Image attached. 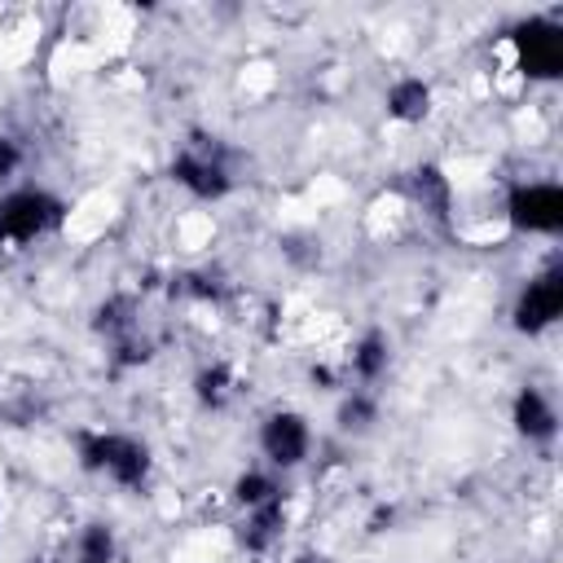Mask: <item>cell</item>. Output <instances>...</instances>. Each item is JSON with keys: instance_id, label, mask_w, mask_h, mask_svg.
I'll list each match as a JSON object with an SVG mask.
<instances>
[{"instance_id": "obj_1", "label": "cell", "mask_w": 563, "mask_h": 563, "mask_svg": "<svg viewBox=\"0 0 563 563\" xmlns=\"http://www.w3.org/2000/svg\"><path fill=\"white\" fill-rule=\"evenodd\" d=\"M79 453L88 471H106L114 484H141L150 471V453L145 444L128 440V435H79Z\"/></svg>"}, {"instance_id": "obj_2", "label": "cell", "mask_w": 563, "mask_h": 563, "mask_svg": "<svg viewBox=\"0 0 563 563\" xmlns=\"http://www.w3.org/2000/svg\"><path fill=\"white\" fill-rule=\"evenodd\" d=\"M62 220V202L44 189H18L0 198V242H31Z\"/></svg>"}, {"instance_id": "obj_3", "label": "cell", "mask_w": 563, "mask_h": 563, "mask_svg": "<svg viewBox=\"0 0 563 563\" xmlns=\"http://www.w3.org/2000/svg\"><path fill=\"white\" fill-rule=\"evenodd\" d=\"M172 176H176L189 194H198V198H220V194L229 189V167H224L220 150L207 145L202 136L180 150V158L172 163Z\"/></svg>"}, {"instance_id": "obj_4", "label": "cell", "mask_w": 563, "mask_h": 563, "mask_svg": "<svg viewBox=\"0 0 563 563\" xmlns=\"http://www.w3.org/2000/svg\"><path fill=\"white\" fill-rule=\"evenodd\" d=\"M510 224L528 233H554L563 224V189L559 185H519L506 202Z\"/></svg>"}, {"instance_id": "obj_5", "label": "cell", "mask_w": 563, "mask_h": 563, "mask_svg": "<svg viewBox=\"0 0 563 563\" xmlns=\"http://www.w3.org/2000/svg\"><path fill=\"white\" fill-rule=\"evenodd\" d=\"M515 57L523 66V75H537V79H550L563 70V40H559V26L550 22H528L515 31Z\"/></svg>"}, {"instance_id": "obj_6", "label": "cell", "mask_w": 563, "mask_h": 563, "mask_svg": "<svg viewBox=\"0 0 563 563\" xmlns=\"http://www.w3.org/2000/svg\"><path fill=\"white\" fill-rule=\"evenodd\" d=\"M559 312H563V273H559V268H545V273H541L537 282H528V290L519 295V303H515V325L528 330V334H537V330H545Z\"/></svg>"}, {"instance_id": "obj_7", "label": "cell", "mask_w": 563, "mask_h": 563, "mask_svg": "<svg viewBox=\"0 0 563 563\" xmlns=\"http://www.w3.org/2000/svg\"><path fill=\"white\" fill-rule=\"evenodd\" d=\"M260 444H264L268 462L295 466V462H303V453H308V427H303L299 413H273V418L264 422V431H260Z\"/></svg>"}, {"instance_id": "obj_8", "label": "cell", "mask_w": 563, "mask_h": 563, "mask_svg": "<svg viewBox=\"0 0 563 563\" xmlns=\"http://www.w3.org/2000/svg\"><path fill=\"white\" fill-rule=\"evenodd\" d=\"M515 422H519V431L523 435H532V440H550L554 435V409H550V400L541 396V391H519V400H515Z\"/></svg>"}, {"instance_id": "obj_9", "label": "cell", "mask_w": 563, "mask_h": 563, "mask_svg": "<svg viewBox=\"0 0 563 563\" xmlns=\"http://www.w3.org/2000/svg\"><path fill=\"white\" fill-rule=\"evenodd\" d=\"M387 110H391V119H400V123H418V119L431 110V88H427L422 79H400V84L387 92Z\"/></svg>"}, {"instance_id": "obj_10", "label": "cell", "mask_w": 563, "mask_h": 563, "mask_svg": "<svg viewBox=\"0 0 563 563\" xmlns=\"http://www.w3.org/2000/svg\"><path fill=\"white\" fill-rule=\"evenodd\" d=\"M277 528H282V497H277V501L255 506L251 528H246V545H251V550H264V545L277 537Z\"/></svg>"}, {"instance_id": "obj_11", "label": "cell", "mask_w": 563, "mask_h": 563, "mask_svg": "<svg viewBox=\"0 0 563 563\" xmlns=\"http://www.w3.org/2000/svg\"><path fill=\"white\" fill-rule=\"evenodd\" d=\"M413 194H418V202H422L431 216H444V207H449V185H444V176H440L435 167H422V172L413 176Z\"/></svg>"}, {"instance_id": "obj_12", "label": "cell", "mask_w": 563, "mask_h": 563, "mask_svg": "<svg viewBox=\"0 0 563 563\" xmlns=\"http://www.w3.org/2000/svg\"><path fill=\"white\" fill-rule=\"evenodd\" d=\"M383 365H387V339H383V334H365V339L356 343L352 369H356L361 378H374V374H378Z\"/></svg>"}, {"instance_id": "obj_13", "label": "cell", "mask_w": 563, "mask_h": 563, "mask_svg": "<svg viewBox=\"0 0 563 563\" xmlns=\"http://www.w3.org/2000/svg\"><path fill=\"white\" fill-rule=\"evenodd\" d=\"M238 501L242 506H264V501H277V484L268 479V475H260V471H251V475H242L238 479Z\"/></svg>"}, {"instance_id": "obj_14", "label": "cell", "mask_w": 563, "mask_h": 563, "mask_svg": "<svg viewBox=\"0 0 563 563\" xmlns=\"http://www.w3.org/2000/svg\"><path fill=\"white\" fill-rule=\"evenodd\" d=\"M79 563H114V541L101 523H92L79 541Z\"/></svg>"}, {"instance_id": "obj_15", "label": "cell", "mask_w": 563, "mask_h": 563, "mask_svg": "<svg viewBox=\"0 0 563 563\" xmlns=\"http://www.w3.org/2000/svg\"><path fill=\"white\" fill-rule=\"evenodd\" d=\"M224 391H229V369H224V365H216V369H202V374H198V396H202V400L220 405V400H224Z\"/></svg>"}, {"instance_id": "obj_16", "label": "cell", "mask_w": 563, "mask_h": 563, "mask_svg": "<svg viewBox=\"0 0 563 563\" xmlns=\"http://www.w3.org/2000/svg\"><path fill=\"white\" fill-rule=\"evenodd\" d=\"M22 163V150H18V141H9V136H0V180L4 176H13V167Z\"/></svg>"}]
</instances>
